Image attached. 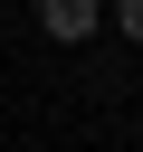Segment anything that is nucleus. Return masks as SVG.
<instances>
[{
  "mask_svg": "<svg viewBox=\"0 0 143 152\" xmlns=\"http://www.w3.org/2000/svg\"><path fill=\"white\" fill-rule=\"evenodd\" d=\"M95 19H105V0H38V28H48L57 48H76V38H95Z\"/></svg>",
  "mask_w": 143,
  "mask_h": 152,
  "instance_id": "f257e3e1",
  "label": "nucleus"
},
{
  "mask_svg": "<svg viewBox=\"0 0 143 152\" xmlns=\"http://www.w3.org/2000/svg\"><path fill=\"white\" fill-rule=\"evenodd\" d=\"M114 19H124V38H143V0H114Z\"/></svg>",
  "mask_w": 143,
  "mask_h": 152,
  "instance_id": "f03ea898",
  "label": "nucleus"
}]
</instances>
